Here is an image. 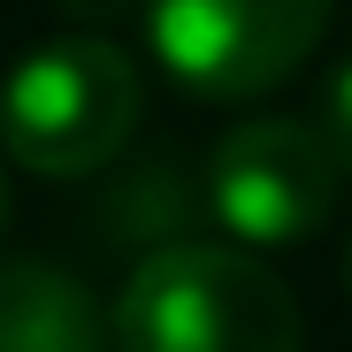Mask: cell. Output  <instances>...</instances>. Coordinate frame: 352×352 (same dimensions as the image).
Wrapping results in <instances>:
<instances>
[{
	"mask_svg": "<svg viewBox=\"0 0 352 352\" xmlns=\"http://www.w3.org/2000/svg\"><path fill=\"white\" fill-rule=\"evenodd\" d=\"M115 352H299V299L245 245H146L107 307Z\"/></svg>",
	"mask_w": 352,
	"mask_h": 352,
	"instance_id": "obj_1",
	"label": "cell"
},
{
	"mask_svg": "<svg viewBox=\"0 0 352 352\" xmlns=\"http://www.w3.org/2000/svg\"><path fill=\"white\" fill-rule=\"evenodd\" d=\"M146 115L138 62L115 38L69 31L31 46L0 85V146L31 176H100L107 161H123Z\"/></svg>",
	"mask_w": 352,
	"mask_h": 352,
	"instance_id": "obj_2",
	"label": "cell"
},
{
	"mask_svg": "<svg viewBox=\"0 0 352 352\" xmlns=\"http://www.w3.org/2000/svg\"><path fill=\"white\" fill-rule=\"evenodd\" d=\"M161 69L199 100H253L314 62L329 0H146Z\"/></svg>",
	"mask_w": 352,
	"mask_h": 352,
	"instance_id": "obj_3",
	"label": "cell"
},
{
	"mask_svg": "<svg viewBox=\"0 0 352 352\" xmlns=\"http://www.w3.org/2000/svg\"><path fill=\"white\" fill-rule=\"evenodd\" d=\"M344 168L299 115H253L207 153V214L245 245H299L329 222Z\"/></svg>",
	"mask_w": 352,
	"mask_h": 352,
	"instance_id": "obj_4",
	"label": "cell"
},
{
	"mask_svg": "<svg viewBox=\"0 0 352 352\" xmlns=\"http://www.w3.org/2000/svg\"><path fill=\"white\" fill-rule=\"evenodd\" d=\"M0 352H115L92 283L54 261H0Z\"/></svg>",
	"mask_w": 352,
	"mask_h": 352,
	"instance_id": "obj_5",
	"label": "cell"
},
{
	"mask_svg": "<svg viewBox=\"0 0 352 352\" xmlns=\"http://www.w3.org/2000/svg\"><path fill=\"white\" fill-rule=\"evenodd\" d=\"M199 207H207V199H192V184H184L168 161H146V168H131V176H123V184H107L100 222H107V238L168 245V238H184V230H192V214H199Z\"/></svg>",
	"mask_w": 352,
	"mask_h": 352,
	"instance_id": "obj_6",
	"label": "cell"
},
{
	"mask_svg": "<svg viewBox=\"0 0 352 352\" xmlns=\"http://www.w3.org/2000/svg\"><path fill=\"white\" fill-rule=\"evenodd\" d=\"M314 131H322V146L337 153V168L352 176V62L329 69V85H322V100H314Z\"/></svg>",
	"mask_w": 352,
	"mask_h": 352,
	"instance_id": "obj_7",
	"label": "cell"
},
{
	"mask_svg": "<svg viewBox=\"0 0 352 352\" xmlns=\"http://www.w3.org/2000/svg\"><path fill=\"white\" fill-rule=\"evenodd\" d=\"M62 8H69V16H92V23H100V16H123L131 0H62Z\"/></svg>",
	"mask_w": 352,
	"mask_h": 352,
	"instance_id": "obj_8",
	"label": "cell"
},
{
	"mask_svg": "<svg viewBox=\"0 0 352 352\" xmlns=\"http://www.w3.org/2000/svg\"><path fill=\"white\" fill-rule=\"evenodd\" d=\"M0 238H8V176H0Z\"/></svg>",
	"mask_w": 352,
	"mask_h": 352,
	"instance_id": "obj_9",
	"label": "cell"
},
{
	"mask_svg": "<svg viewBox=\"0 0 352 352\" xmlns=\"http://www.w3.org/2000/svg\"><path fill=\"white\" fill-rule=\"evenodd\" d=\"M344 283H352V245H344Z\"/></svg>",
	"mask_w": 352,
	"mask_h": 352,
	"instance_id": "obj_10",
	"label": "cell"
}]
</instances>
